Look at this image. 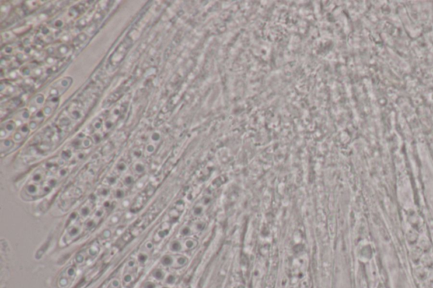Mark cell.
I'll return each instance as SVG.
<instances>
[{"instance_id":"cell-1","label":"cell","mask_w":433,"mask_h":288,"mask_svg":"<svg viewBox=\"0 0 433 288\" xmlns=\"http://www.w3.org/2000/svg\"><path fill=\"white\" fill-rule=\"evenodd\" d=\"M197 240L191 236H183L181 238L173 240L168 248L172 253L179 254L193 250L197 246Z\"/></svg>"},{"instance_id":"cell-2","label":"cell","mask_w":433,"mask_h":288,"mask_svg":"<svg viewBox=\"0 0 433 288\" xmlns=\"http://www.w3.org/2000/svg\"><path fill=\"white\" fill-rule=\"evenodd\" d=\"M189 262L186 256L180 254H166L161 258V264L162 266L170 269H180L185 266Z\"/></svg>"},{"instance_id":"cell-3","label":"cell","mask_w":433,"mask_h":288,"mask_svg":"<svg viewBox=\"0 0 433 288\" xmlns=\"http://www.w3.org/2000/svg\"><path fill=\"white\" fill-rule=\"evenodd\" d=\"M137 274V262L134 258H130L125 266L123 272V282L125 286H129L135 280Z\"/></svg>"},{"instance_id":"cell-4","label":"cell","mask_w":433,"mask_h":288,"mask_svg":"<svg viewBox=\"0 0 433 288\" xmlns=\"http://www.w3.org/2000/svg\"><path fill=\"white\" fill-rule=\"evenodd\" d=\"M76 274H77V270L76 267H68L60 274L58 280V285L60 288H68L76 279Z\"/></svg>"},{"instance_id":"cell-5","label":"cell","mask_w":433,"mask_h":288,"mask_svg":"<svg viewBox=\"0 0 433 288\" xmlns=\"http://www.w3.org/2000/svg\"><path fill=\"white\" fill-rule=\"evenodd\" d=\"M152 276L157 282H163L167 284H173L175 282L176 278L173 274H169L168 272L161 268L155 269L152 272Z\"/></svg>"},{"instance_id":"cell-6","label":"cell","mask_w":433,"mask_h":288,"mask_svg":"<svg viewBox=\"0 0 433 288\" xmlns=\"http://www.w3.org/2000/svg\"><path fill=\"white\" fill-rule=\"evenodd\" d=\"M204 228H205V223L200 220H195L184 226L182 228L180 234L184 236H189L193 234H197L199 232L202 231Z\"/></svg>"},{"instance_id":"cell-7","label":"cell","mask_w":433,"mask_h":288,"mask_svg":"<svg viewBox=\"0 0 433 288\" xmlns=\"http://www.w3.org/2000/svg\"><path fill=\"white\" fill-rule=\"evenodd\" d=\"M107 288H122V284L120 280H118V279H112L108 282Z\"/></svg>"},{"instance_id":"cell-8","label":"cell","mask_w":433,"mask_h":288,"mask_svg":"<svg viewBox=\"0 0 433 288\" xmlns=\"http://www.w3.org/2000/svg\"><path fill=\"white\" fill-rule=\"evenodd\" d=\"M162 286L154 282H146L144 283L143 288H162Z\"/></svg>"}]
</instances>
